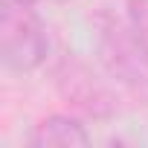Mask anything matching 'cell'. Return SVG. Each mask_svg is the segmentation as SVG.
Segmentation results:
<instances>
[{
  "label": "cell",
  "mask_w": 148,
  "mask_h": 148,
  "mask_svg": "<svg viewBox=\"0 0 148 148\" xmlns=\"http://www.w3.org/2000/svg\"><path fill=\"white\" fill-rule=\"evenodd\" d=\"M29 142L35 148H79V145H87L90 136L84 125L73 116H47L44 122L35 125Z\"/></svg>",
  "instance_id": "4"
},
{
  "label": "cell",
  "mask_w": 148,
  "mask_h": 148,
  "mask_svg": "<svg viewBox=\"0 0 148 148\" xmlns=\"http://www.w3.org/2000/svg\"><path fill=\"white\" fill-rule=\"evenodd\" d=\"M49 41L29 0H0V55L12 70H35L47 58Z\"/></svg>",
  "instance_id": "2"
},
{
  "label": "cell",
  "mask_w": 148,
  "mask_h": 148,
  "mask_svg": "<svg viewBox=\"0 0 148 148\" xmlns=\"http://www.w3.org/2000/svg\"><path fill=\"white\" fill-rule=\"evenodd\" d=\"M99 58L105 70L142 105H148V44L128 21L113 15L99 18Z\"/></svg>",
  "instance_id": "1"
},
{
  "label": "cell",
  "mask_w": 148,
  "mask_h": 148,
  "mask_svg": "<svg viewBox=\"0 0 148 148\" xmlns=\"http://www.w3.org/2000/svg\"><path fill=\"white\" fill-rule=\"evenodd\" d=\"M29 3H35V0H29Z\"/></svg>",
  "instance_id": "6"
},
{
  "label": "cell",
  "mask_w": 148,
  "mask_h": 148,
  "mask_svg": "<svg viewBox=\"0 0 148 148\" xmlns=\"http://www.w3.org/2000/svg\"><path fill=\"white\" fill-rule=\"evenodd\" d=\"M128 18L148 44V0H128Z\"/></svg>",
  "instance_id": "5"
},
{
  "label": "cell",
  "mask_w": 148,
  "mask_h": 148,
  "mask_svg": "<svg viewBox=\"0 0 148 148\" xmlns=\"http://www.w3.org/2000/svg\"><path fill=\"white\" fill-rule=\"evenodd\" d=\"M55 90L58 96L76 108L79 113L84 116H93V119H108L116 113V96L113 90L96 76V73L76 55H64L58 64H55Z\"/></svg>",
  "instance_id": "3"
}]
</instances>
